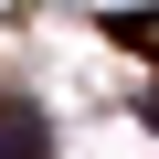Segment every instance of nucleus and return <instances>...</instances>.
<instances>
[{
    "mask_svg": "<svg viewBox=\"0 0 159 159\" xmlns=\"http://www.w3.org/2000/svg\"><path fill=\"white\" fill-rule=\"evenodd\" d=\"M0 159H53V127L21 117V106H0Z\"/></svg>",
    "mask_w": 159,
    "mask_h": 159,
    "instance_id": "1",
    "label": "nucleus"
},
{
    "mask_svg": "<svg viewBox=\"0 0 159 159\" xmlns=\"http://www.w3.org/2000/svg\"><path fill=\"white\" fill-rule=\"evenodd\" d=\"M106 32H117V43H127V53H148V64H159V11H117V21H106Z\"/></svg>",
    "mask_w": 159,
    "mask_h": 159,
    "instance_id": "2",
    "label": "nucleus"
}]
</instances>
